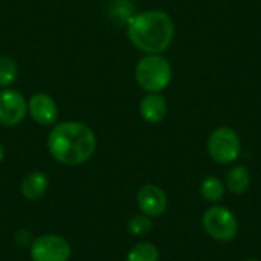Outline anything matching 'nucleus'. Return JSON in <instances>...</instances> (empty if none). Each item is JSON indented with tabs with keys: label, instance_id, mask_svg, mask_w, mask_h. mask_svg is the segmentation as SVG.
I'll return each instance as SVG.
<instances>
[{
	"label": "nucleus",
	"instance_id": "1",
	"mask_svg": "<svg viewBox=\"0 0 261 261\" xmlns=\"http://www.w3.org/2000/svg\"><path fill=\"white\" fill-rule=\"evenodd\" d=\"M50 156L67 167L87 162L96 150V136L90 127L78 121L57 124L47 136Z\"/></svg>",
	"mask_w": 261,
	"mask_h": 261
},
{
	"label": "nucleus",
	"instance_id": "2",
	"mask_svg": "<svg viewBox=\"0 0 261 261\" xmlns=\"http://www.w3.org/2000/svg\"><path fill=\"white\" fill-rule=\"evenodd\" d=\"M127 24L128 40L145 55L165 52L174 40V21L162 9H147L135 14Z\"/></svg>",
	"mask_w": 261,
	"mask_h": 261
},
{
	"label": "nucleus",
	"instance_id": "3",
	"mask_svg": "<svg viewBox=\"0 0 261 261\" xmlns=\"http://www.w3.org/2000/svg\"><path fill=\"white\" fill-rule=\"evenodd\" d=\"M135 78L141 89H144L145 92L161 93L170 86L173 69L168 60L161 54H147L138 61Z\"/></svg>",
	"mask_w": 261,
	"mask_h": 261
},
{
	"label": "nucleus",
	"instance_id": "4",
	"mask_svg": "<svg viewBox=\"0 0 261 261\" xmlns=\"http://www.w3.org/2000/svg\"><path fill=\"white\" fill-rule=\"evenodd\" d=\"M208 154L210 158L222 165L232 164L239 159L242 142L239 133L231 127H219L208 138Z\"/></svg>",
	"mask_w": 261,
	"mask_h": 261
},
{
	"label": "nucleus",
	"instance_id": "5",
	"mask_svg": "<svg viewBox=\"0 0 261 261\" xmlns=\"http://www.w3.org/2000/svg\"><path fill=\"white\" fill-rule=\"evenodd\" d=\"M202 223L210 237L217 242H231L239 232V220L234 213L225 206L214 205L205 211Z\"/></svg>",
	"mask_w": 261,
	"mask_h": 261
},
{
	"label": "nucleus",
	"instance_id": "6",
	"mask_svg": "<svg viewBox=\"0 0 261 261\" xmlns=\"http://www.w3.org/2000/svg\"><path fill=\"white\" fill-rule=\"evenodd\" d=\"M29 252L32 261H69L72 257L70 243L55 234H44L32 240Z\"/></svg>",
	"mask_w": 261,
	"mask_h": 261
},
{
	"label": "nucleus",
	"instance_id": "7",
	"mask_svg": "<svg viewBox=\"0 0 261 261\" xmlns=\"http://www.w3.org/2000/svg\"><path fill=\"white\" fill-rule=\"evenodd\" d=\"M28 113V101L14 89L0 90V124L5 127L18 125Z\"/></svg>",
	"mask_w": 261,
	"mask_h": 261
},
{
	"label": "nucleus",
	"instance_id": "8",
	"mask_svg": "<svg viewBox=\"0 0 261 261\" xmlns=\"http://www.w3.org/2000/svg\"><path fill=\"white\" fill-rule=\"evenodd\" d=\"M138 206L142 211V214L148 217H159L167 211L168 206V199L165 191L153 184H147L139 188L138 196Z\"/></svg>",
	"mask_w": 261,
	"mask_h": 261
},
{
	"label": "nucleus",
	"instance_id": "9",
	"mask_svg": "<svg viewBox=\"0 0 261 261\" xmlns=\"http://www.w3.org/2000/svg\"><path fill=\"white\" fill-rule=\"evenodd\" d=\"M28 112L40 125H54L58 119V107L47 93H34L28 101Z\"/></svg>",
	"mask_w": 261,
	"mask_h": 261
},
{
	"label": "nucleus",
	"instance_id": "10",
	"mask_svg": "<svg viewBox=\"0 0 261 261\" xmlns=\"http://www.w3.org/2000/svg\"><path fill=\"white\" fill-rule=\"evenodd\" d=\"M167 99L161 93H148L139 102V113L145 122L158 124L167 116Z\"/></svg>",
	"mask_w": 261,
	"mask_h": 261
},
{
	"label": "nucleus",
	"instance_id": "11",
	"mask_svg": "<svg viewBox=\"0 0 261 261\" xmlns=\"http://www.w3.org/2000/svg\"><path fill=\"white\" fill-rule=\"evenodd\" d=\"M49 187V177L43 171H31L26 174L21 180L20 191L21 196L28 200H37L40 199Z\"/></svg>",
	"mask_w": 261,
	"mask_h": 261
},
{
	"label": "nucleus",
	"instance_id": "12",
	"mask_svg": "<svg viewBox=\"0 0 261 261\" xmlns=\"http://www.w3.org/2000/svg\"><path fill=\"white\" fill-rule=\"evenodd\" d=\"M251 185V173L245 165H234L226 174V188L236 194H245Z\"/></svg>",
	"mask_w": 261,
	"mask_h": 261
},
{
	"label": "nucleus",
	"instance_id": "13",
	"mask_svg": "<svg viewBox=\"0 0 261 261\" xmlns=\"http://www.w3.org/2000/svg\"><path fill=\"white\" fill-rule=\"evenodd\" d=\"M200 194L206 202H211V203L220 202L225 196V185L220 179L214 176H208L200 184Z\"/></svg>",
	"mask_w": 261,
	"mask_h": 261
},
{
	"label": "nucleus",
	"instance_id": "14",
	"mask_svg": "<svg viewBox=\"0 0 261 261\" xmlns=\"http://www.w3.org/2000/svg\"><path fill=\"white\" fill-rule=\"evenodd\" d=\"M127 261H159V251L153 243H138L127 254Z\"/></svg>",
	"mask_w": 261,
	"mask_h": 261
},
{
	"label": "nucleus",
	"instance_id": "15",
	"mask_svg": "<svg viewBox=\"0 0 261 261\" xmlns=\"http://www.w3.org/2000/svg\"><path fill=\"white\" fill-rule=\"evenodd\" d=\"M17 73H18V69H17L15 61L11 57L2 55L0 57V87L6 89L8 86H11L15 81Z\"/></svg>",
	"mask_w": 261,
	"mask_h": 261
},
{
	"label": "nucleus",
	"instance_id": "16",
	"mask_svg": "<svg viewBox=\"0 0 261 261\" xmlns=\"http://www.w3.org/2000/svg\"><path fill=\"white\" fill-rule=\"evenodd\" d=\"M151 228H153L151 217H148L145 214H138V216L132 217L128 222V231L135 237H142V236L148 234L151 231Z\"/></svg>",
	"mask_w": 261,
	"mask_h": 261
},
{
	"label": "nucleus",
	"instance_id": "17",
	"mask_svg": "<svg viewBox=\"0 0 261 261\" xmlns=\"http://www.w3.org/2000/svg\"><path fill=\"white\" fill-rule=\"evenodd\" d=\"M31 239H32V237H31V232H29V231H24V229H20V231H17V234H15V243H17L18 246H21V248L31 245V243H32Z\"/></svg>",
	"mask_w": 261,
	"mask_h": 261
},
{
	"label": "nucleus",
	"instance_id": "18",
	"mask_svg": "<svg viewBox=\"0 0 261 261\" xmlns=\"http://www.w3.org/2000/svg\"><path fill=\"white\" fill-rule=\"evenodd\" d=\"M3 158H5V148H3V145H2V142H0V164H2V161H3Z\"/></svg>",
	"mask_w": 261,
	"mask_h": 261
},
{
	"label": "nucleus",
	"instance_id": "19",
	"mask_svg": "<svg viewBox=\"0 0 261 261\" xmlns=\"http://www.w3.org/2000/svg\"><path fill=\"white\" fill-rule=\"evenodd\" d=\"M246 261H261V260H246Z\"/></svg>",
	"mask_w": 261,
	"mask_h": 261
}]
</instances>
